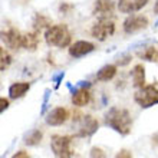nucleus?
<instances>
[{"label": "nucleus", "mask_w": 158, "mask_h": 158, "mask_svg": "<svg viewBox=\"0 0 158 158\" xmlns=\"http://www.w3.org/2000/svg\"><path fill=\"white\" fill-rule=\"evenodd\" d=\"M105 124L109 125L121 135H128L131 132L132 121L129 117V112L122 108H111L105 115Z\"/></svg>", "instance_id": "1"}, {"label": "nucleus", "mask_w": 158, "mask_h": 158, "mask_svg": "<svg viewBox=\"0 0 158 158\" xmlns=\"http://www.w3.org/2000/svg\"><path fill=\"white\" fill-rule=\"evenodd\" d=\"M45 40L50 46L58 48H66L71 43V33L66 26L63 25H53L48 27L45 32Z\"/></svg>", "instance_id": "2"}, {"label": "nucleus", "mask_w": 158, "mask_h": 158, "mask_svg": "<svg viewBox=\"0 0 158 158\" xmlns=\"http://www.w3.org/2000/svg\"><path fill=\"white\" fill-rule=\"evenodd\" d=\"M72 144V137L69 135H53L52 141H50V147L56 158H72L73 151L71 148Z\"/></svg>", "instance_id": "3"}, {"label": "nucleus", "mask_w": 158, "mask_h": 158, "mask_svg": "<svg viewBox=\"0 0 158 158\" xmlns=\"http://www.w3.org/2000/svg\"><path fill=\"white\" fill-rule=\"evenodd\" d=\"M134 99L141 108H150L158 104V89L154 85H147L138 92H135Z\"/></svg>", "instance_id": "4"}, {"label": "nucleus", "mask_w": 158, "mask_h": 158, "mask_svg": "<svg viewBox=\"0 0 158 158\" xmlns=\"http://www.w3.org/2000/svg\"><path fill=\"white\" fill-rule=\"evenodd\" d=\"M75 122H79V137H89L94 132L98 131V127H99V122L95 119L91 115H82V114H78V117L73 118Z\"/></svg>", "instance_id": "5"}, {"label": "nucleus", "mask_w": 158, "mask_h": 158, "mask_svg": "<svg viewBox=\"0 0 158 158\" xmlns=\"http://www.w3.org/2000/svg\"><path fill=\"white\" fill-rule=\"evenodd\" d=\"M114 32H115V25L109 20H101L99 23L94 25V27H92V30H91L92 36L95 39H98V40L108 39L109 36L114 35Z\"/></svg>", "instance_id": "6"}, {"label": "nucleus", "mask_w": 158, "mask_h": 158, "mask_svg": "<svg viewBox=\"0 0 158 158\" xmlns=\"http://www.w3.org/2000/svg\"><path fill=\"white\" fill-rule=\"evenodd\" d=\"M147 26H148V19L145 16H131L124 22L125 33H134V32L145 29Z\"/></svg>", "instance_id": "7"}, {"label": "nucleus", "mask_w": 158, "mask_h": 158, "mask_svg": "<svg viewBox=\"0 0 158 158\" xmlns=\"http://www.w3.org/2000/svg\"><path fill=\"white\" fill-rule=\"evenodd\" d=\"M94 49H95V45L91 43V42L78 40L69 46V55H71L72 58H81V56H85V55L91 53Z\"/></svg>", "instance_id": "8"}, {"label": "nucleus", "mask_w": 158, "mask_h": 158, "mask_svg": "<svg viewBox=\"0 0 158 158\" xmlns=\"http://www.w3.org/2000/svg\"><path fill=\"white\" fill-rule=\"evenodd\" d=\"M22 36L16 29H9L6 32H2V42L10 49H19L22 48Z\"/></svg>", "instance_id": "9"}, {"label": "nucleus", "mask_w": 158, "mask_h": 158, "mask_svg": "<svg viewBox=\"0 0 158 158\" xmlns=\"http://www.w3.org/2000/svg\"><path fill=\"white\" fill-rule=\"evenodd\" d=\"M88 83H81V86L76 88L72 95V102L76 106H85L91 101V92L88 89Z\"/></svg>", "instance_id": "10"}, {"label": "nucleus", "mask_w": 158, "mask_h": 158, "mask_svg": "<svg viewBox=\"0 0 158 158\" xmlns=\"http://www.w3.org/2000/svg\"><path fill=\"white\" fill-rule=\"evenodd\" d=\"M68 118H69V112H68L66 108H55L53 111H50V112L48 114V117H46V124L58 127V125L65 124Z\"/></svg>", "instance_id": "11"}, {"label": "nucleus", "mask_w": 158, "mask_h": 158, "mask_svg": "<svg viewBox=\"0 0 158 158\" xmlns=\"http://www.w3.org/2000/svg\"><path fill=\"white\" fill-rule=\"evenodd\" d=\"M114 12V2L112 0H96L94 6V13L98 15L101 19L111 16Z\"/></svg>", "instance_id": "12"}, {"label": "nucleus", "mask_w": 158, "mask_h": 158, "mask_svg": "<svg viewBox=\"0 0 158 158\" xmlns=\"http://www.w3.org/2000/svg\"><path fill=\"white\" fill-rule=\"evenodd\" d=\"M38 45H39V36L36 30L32 32V33H25L22 36V48H25L26 50L33 52V50H36Z\"/></svg>", "instance_id": "13"}, {"label": "nucleus", "mask_w": 158, "mask_h": 158, "mask_svg": "<svg viewBox=\"0 0 158 158\" xmlns=\"http://www.w3.org/2000/svg\"><path fill=\"white\" fill-rule=\"evenodd\" d=\"M30 85L27 82H16L13 83L12 86L9 88V96L12 99H17V98H22L26 92L29 91Z\"/></svg>", "instance_id": "14"}, {"label": "nucleus", "mask_w": 158, "mask_h": 158, "mask_svg": "<svg viewBox=\"0 0 158 158\" xmlns=\"http://www.w3.org/2000/svg\"><path fill=\"white\" fill-rule=\"evenodd\" d=\"M132 81L135 88L145 86V68L142 65H135L132 69Z\"/></svg>", "instance_id": "15"}, {"label": "nucleus", "mask_w": 158, "mask_h": 158, "mask_svg": "<svg viewBox=\"0 0 158 158\" xmlns=\"http://www.w3.org/2000/svg\"><path fill=\"white\" fill-rule=\"evenodd\" d=\"M115 75H117V66L115 65H106V66L101 68L98 71L96 79L98 81H111Z\"/></svg>", "instance_id": "16"}, {"label": "nucleus", "mask_w": 158, "mask_h": 158, "mask_svg": "<svg viewBox=\"0 0 158 158\" xmlns=\"http://www.w3.org/2000/svg\"><path fill=\"white\" fill-rule=\"evenodd\" d=\"M42 138H43L42 131H39V129H33V131H30V132L25 137V144L26 145H29V147L39 145V144L42 142Z\"/></svg>", "instance_id": "17"}, {"label": "nucleus", "mask_w": 158, "mask_h": 158, "mask_svg": "<svg viewBox=\"0 0 158 158\" xmlns=\"http://www.w3.org/2000/svg\"><path fill=\"white\" fill-rule=\"evenodd\" d=\"M33 25H35V30H36V32H40V30L45 29V27H50L52 20H50L49 17L43 16V15H36Z\"/></svg>", "instance_id": "18"}, {"label": "nucleus", "mask_w": 158, "mask_h": 158, "mask_svg": "<svg viewBox=\"0 0 158 158\" xmlns=\"http://www.w3.org/2000/svg\"><path fill=\"white\" fill-rule=\"evenodd\" d=\"M139 56H141L142 59L148 60V62H155V60H158V52H157V49H155V48H152V46L147 48V49L144 50Z\"/></svg>", "instance_id": "19"}, {"label": "nucleus", "mask_w": 158, "mask_h": 158, "mask_svg": "<svg viewBox=\"0 0 158 158\" xmlns=\"http://www.w3.org/2000/svg\"><path fill=\"white\" fill-rule=\"evenodd\" d=\"M118 9L122 13H132L134 9V0H118Z\"/></svg>", "instance_id": "20"}, {"label": "nucleus", "mask_w": 158, "mask_h": 158, "mask_svg": "<svg viewBox=\"0 0 158 158\" xmlns=\"http://www.w3.org/2000/svg\"><path fill=\"white\" fill-rule=\"evenodd\" d=\"M10 63H12V56L4 50V48H2V49H0V69L4 71Z\"/></svg>", "instance_id": "21"}, {"label": "nucleus", "mask_w": 158, "mask_h": 158, "mask_svg": "<svg viewBox=\"0 0 158 158\" xmlns=\"http://www.w3.org/2000/svg\"><path fill=\"white\" fill-rule=\"evenodd\" d=\"M89 158H106V154L105 151L99 147H94L91 150V154H89Z\"/></svg>", "instance_id": "22"}, {"label": "nucleus", "mask_w": 158, "mask_h": 158, "mask_svg": "<svg viewBox=\"0 0 158 158\" xmlns=\"http://www.w3.org/2000/svg\"><path fill=\"white\" fill-rule=\"evenodd\" d=\"M148 2H150V0H134V9H135V10H141L144 6L148 4Z\"/></svg>", "instance_id": "23"}, {"label": "nucleus", "mask_w": 158, "mask_h": 158, "mask_svg": "<svg viewBox=\"0 0 158 158\" xmlns=\"http://www.w3.org/2000/svg\"><path fill=\"white\" fill-rule=\"evenodd\" d=\"M115 158H132V154H131L128 150H121L119 152L115 155Z\"/></svg>", "instance_id": "24"}, {"label": "nucleus", "mask_w": 158, "mask_h": 158, "mask_svg": "<svg viewBox=\"0 0 158 158\" xmlns=\"http://www.w3.org/2000/svg\"><path fill=\"white\" fill-rule=\"evenodd\" d=\"M63 76H65V73L63 72H60V73H58L56 76H53V82H55V88H59V85H60V82H62Z\"/></svg>", "instance_id": "25"}, {"label": "nucleus", "mask_w": 158, "mask_h": 158, "mask_svg": "<svg viewBox=\"0 0 158 158\" xmlns=\"http://www.w3.org/2000/svg\"><path fill=\"white\" fill-rule=\"evenodd\" d=\"M9 108V101L6 98H0V112H3L4 109Z\"/></svg>", "instance_id": "26"}, {"label": "nucleus", "mask_w": 158, "mask_h": 158, "mask_svg": "<svg viewBox=\"0 0 158 158\" xmlns=\"http://www.w3.org/2000/svg\"><path fill=\"white\" fill-rule=\"evenodd\" d=\"M72 9V4H66V3H63L59 6V10H60V13H68L69 10Z\"/></svg>", "instance_id": "27"}, {"label": "nucleus", "mask_w": 158, "mask_h": 158, "mask_svg": "<svg viewBox=\"0 0 158 158\" xmlns=\"http://www.w3.org/2000/svg\"><path fill=\"white\" fill-rule=\"evenodd\" d=\"M129 60H131V56H128V55H127V56H122V58H121V59H118V60H117V63H118V65H121V66H122V65H127V63H128Z\"/></svg>", "instance_id": "28"}, {"label": "nucleus", "mask_w": 158, "mask_h": 158, "mask_svg": "<svg viewBox=\"0 0 158 158\" xmlns=\"http://www.w3.org/2000/svg\"><path fill=\"white\" fill-rule=\"evenodd\" d=\"M12 158H30V157H29V154H27L26 151H19V152H16Z\"/></svg>", "instance_id": "29"}, {"label": "nucleus", "mask_w": 158, "mask_h": 158, "mask_svg": "<svg viewBox=\"0 0 158 158\" xmlns=\"http://www.w3.org/2000/svg\"><path fill=\"white\" fill-rule=\"evenodd\" d=\"M152 144H154V145H158V134L155 137H152Z\"/></svg>", "instance_id": "30"}, {"label": "nucleus", "mask_w": 158, "mask_h": 158, "mask_svg": "<svg viewBox=\"0 0 158 158\" xmlns=\"http://www.w3.org/2000/svg\"><path fill=\"white\" fill-rule=\"evenodd\" d=\"M154 12L155 13H158V0L155 2V6H154Z\"/></svg>", "instance_id": "31"}]
</instances>
